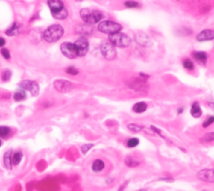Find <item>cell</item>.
I'll return each mask as SVG.
<instances>
[{
  "label": "cell",
  "instance_id": "obj_37",
  "mask_svg": "<svg viewBox=\"0 0 214 191\" xmlns=\"http://www.w3.org/2000/svg\"><path fill=\"white\" fill-rule=\"evenodd\" d=\"M139 77H142V78H144V79H147V78H149V77H150V76H149V75H147V74L144 73V72H140V73H139Z\"/></svg>",
  "mask_w": 214,
  "mask_h": 191
},
{
  "label": "cell",
  "instance_id": "obj_44",
  "mask_svg": "<svg viewBox=\"0 0 214 191\" xmlns=\"http://www.w3.org/2000/svg\"><path fill=\"white\" fill-rule=\"evenodd\" d=\"M1 145H2V141H1V140H0V147H1Z\"/></svg>",
  "mask_w": 214,
  "mask_h": 191
},
{
  "label": "cell",
  "instance_id": "obj_32",
  "mask_svg": "<svg viewBox=\"0 0 214 191\" xmlns=\"http://www.w3.org/2000/svg\"><path fill=\"white\" fill-rule=\"evenodd\" d=\"M66 72L70 74V75H77L79 73V71H78V69L74 68V67H69L66 69Z\"/></svg>",
  "mask_w": 214,
  "mask_h": 191
},
{
  "label": "cell",
  "instance_id": "obj_17",
  "mask_svg": "<svg viewBox=\"0 0 214 191\" xmlns=\"http://www.w3.org/2000/svg\"><path fill=\"white\" fill-rule=\"evenodd\" d=\"M105 168V163L101 159H96L92 164V170L95 173H99L103 171Z\"/></svg>",
  "mask_w": 214,
  "mask_h": 191
},
{
  "label": "cell",
  "instance_id": "obj_13",
  "mask_svg": "<svg viewBox=\"0 0 214 191\" xmlns=\"http://www.w3.org/2000/svg\"><path fill=\"white\" fill-rule=\"evenodd\" d=\"M212 40H214V30L206 29V30H201L197 35V41L199 42H203V41H207Z\"/></svg>",
  "mask_w": 214,
  "mask_h": 191
},
{
  "label": "cell",
  "instance_id": "obj_40",
  "mask_svg": "<svg viewBox=\"0 0 214 191\" xmlns=\"http://www.w3.org/2000/svg\"><path fill=\"white\" fill-rule=\"evenodd\" d=\"M208 106L212 109V110H213L214 111V102H209L208 103Z\"/></svg>",
  "mask_w": 214,
  "mask_h": 191
},
{
  "label": "cell",
  "instance_id": "obj_12",
  "mask_svg": "<svg viewBox=\"0 0 214 191\" xmlns=\"http://www.w3.org/2000/svg\"><path fill=\"white\" fill-rule=\"evenodd\" d=\"M135 41L141 47H150L152 46V41L150 36L143 31H139L135 35Z\"/></svg>",
  "mask_w": 214,
  "mask_h": 191
},
{
  "label": "cell",
  "instance_id": "obj_19",
  "mask_svg": "<svg viewBox=\"0 0 214 191\" xmlns=\"http://www.w3.org/2000/svg\"><path fill=\"white\" fill-rule=\"evenodd\" d=\"M147 104L145 102H138L136 104L133 105V108L132 110L134 113H138V114H141V113H144L145 111H146L147 110Z\"/></svg>",
  "mask_w": 214,
  "mask_h": 191
},
{
  "label": "cell",
  "instance_id": "obj_6",
  "mask_svg": "<svg viewBox=\"0 0 214 191\" xmlns=\"http://www.w3.org/2000/svg\"><path fill=\"white\" fill-rule=\"evenodd\" d=\"M60 51L62 52V54L69 59H74L78 56L74 43L63 42L60 45Z\"/></svg>",
  "mask_w": 214,
  "mask_h": 191
},
{
  "label": "cell",
  "instance_id": "obj_45",
  "mask_svg": "<svg viewBox=\"0 0 214 191\" xmlns=\"http://www.w3.org/2000/svg\"><path fill=\"white\" fill-rule=\"evenodd\" d=\"M203 191H206V190H203Z\"/></svg>",
  "mask_w": 214,
  "mask_h": 191
},
{
  "label": "cell",
  "instance_id": "obj_28",
  "mask_svg": "<svg viewBox=\"0 0 214 191\" xmlns=\"http://www.w3.org/2000/svg\"><path fill=\"white\" fill-rule=\"evenodd\" d=\"M182 66L185 69L189 70V71H192L194 69V64H193L192 61L190 59H186L183 61L182 62Z\"/></svg>",
  "mask_w": 214,
  "mask_h": 191
},
{
  "label": "cell",
  "instance_id": "obj_39",
  "mask_svg": "<svg viewBox=\"0 0 214 191\" xmlns=\"http://www.w3.org/2000/svg\"><path fill=\"white\" fill-rule=\"evenodd\" d=\"M5 45V40L3 37H0V47H4Z\"/></svg>",
  "mask_w": 214,
  "mask_h": 191
},
{
  "label": "cell",
  "instance_id": "obj_16",
  "mask_svg": "<svg viewBox=\"0 0 214 191\" xmlns=\"http://www.w3.org/2000/svg\"><path fill=\"white\" fill-rule=\"evenodd\" d=\"M191 115L193 118H200L202 115V111H201V106L199 105V103L197 101L193 102L191 107Z\"/></svg>",
  "mask_w": 214,
  "mask_h": 191
},
{
  "label": "cell",
  "instance_id": "obj_35",
  "mask_svg": "<svg viewBox=\"0 0 214 191\" xmlns=\"http://www.w3.org/2000/svg\"><path fill=\"white\" fill-rule=\"evenodd\" d=\"M1 54H2V56L4 57L5 59H9L10 58V53H9V50H7V49H2L1 50Z\"/></svg>",
  "mask_w": 214,
  "mask_h": 191
},
{
  "label": "cell",
  "instance_id": "obj_26",
  "mask_svg": "<svg viewBox=\"0 0 214 191\" xmlns=\"http://www.w3.org/2000/svg\"><path fill=\"white\" fill-rule=\"evenodd\" d=\"M128 129L131 132H134V133H138V132H141L142 130L144 129V126H142L140 125L134 123H130L128 125Z\"/></svg>",
  "mask_w": 214,
  "mask_h": 191
},
{
  "label": "cell",
  "instance_id": "obj_5",
  "mask_svg": "<svg viewBox=\"0 0 214 191\" xmlns=\"http://www.w3.org/2000/svg\"><path fill=\"white\" fill-rule=\"evenodd\" d=\"M100 50L102 52V55L105 59L111 61L113 60L117 56V51L116 47L112 44L109 41H104L100 47Z\"/></svg>",
  "mask_w": 214,
  "mask_h": 191
},
{
  "label": "cell",
  "instance_id": "obj_22",
  "mask_svg": "<svg viewBox=\"0 0 214 191\" xmlns=\"http://www.w3.org/2000/svg\"><path fill=\"white\" fill-rule=\"evenodd\" d=\"M26 97L25 90L23 89H19L16 90V92L13 94V99L15 101H21L23 99H25Z\"/></svg>",
  "mask_w": 214,
  "mask_h": 191
},
{
  "label": "cell",
  "instance_id": "obj_30",
  "mask_svg": "<svg viewBox=\"0 0 214 191\" xmlns=\"http://www.w3.org/2000/svg\"><path fill=\"white\" fill-rule=\"evenodd\" d=\"M10 129L7 126H0V136L1 137H5L9 134Z\"/></svg>",
  "mask_w": 214,
  "mask_h": 191
},
{
  "label": "cell",
  "instance_id": "obj_34",
  "mask_svg": "<svg viewBox=\"0 0 214 191\" xmlns=\"http://www.w3.org/2000/svg\"><path fill=\"white\" fill-rule=\"evenodd\" d=\"M11 77V72L9 70H5L4 72H3V75H2V79L4 81H9V78Z\"/></svg>",
  "mask_w": 214,
  "mask_h": 191
},
{
  "label": "cell",
  "instance_id": "obj_4",
  "mask_svg": "<svg viewBox=\"0 0 214 191\" xmlns=\"http://www.w3.org/2000/svg\"><path fill=\"white\" fill-rule=\"evenodd\" d=\"M122 26L119 23H117L115 21L112 20H104L99 23L98 29L100 32L104 33V34L113 35L120 32L122 30Z\"/></svg>",
  "mask_w": 214,
  "mask_h": 191
},
{
  "label": "cell",
  "instance_id": "obj_33",
  "mask_svg": "<svg viewBox=\"0 0 214 191\" xmlns=\"http://www.w3.org/2000/svg\"><path fill=\"white\" fill-rule=\"evenodd\" d=\"M93 146H94V145L91 144V143L82 145V146H81V152H82V153H83V154H86V153H87V152H88V151H89L91 148H92V147H93Z\"/></svg>",
  "mask_w": 214,
  "mask_h": 191
},
{
  "label": "cell",
  "instance_id": "obj_21",
  "mask_svg": "<svg viewBox=\"0 0 214 191\" xmlns=\"http://www.w3.org/2000/svg\"><path fill=\"white\" fill-rule=\"evenodd\" d=\"M52 16L56 19V20H65L66 19L68 16V10L64 8L62 9L59 12H56V13H51Z\"/></svg>",
  "mask_w": 214,
  "mask_h": 191
},
{
  "label": "cell",
  "instance_id": "obj_24",
  "mask_svg": "<svg viewBox=\"0 0 214 191\" xmlns=\"http://www.w3.org/2000/svg\"><path fill=\"white\" fill-rule=\"evenodd\" d=\"M214 141V132H208L206 133L205 135L201 136L200 138V141L202 143H208V142H212Z\"/></svg>",
  "mask_w": 214,
  "mask_h": 191
},
{
  "label": "cell",
  "instance_id": "obj_3",
  "mask_svg": "<svg viewBox=\"0 0 214 191\" xmlns=\"http://www.w3.org/2000/svg\"><path fill=\"white\" fill-rule=\"evenodd\" d=\"M108 41L114 47H119V48H126L129 47V45L131 44V39L129 38V36L122 32L109 35Z\"/></svg>",
  "mask_w": 214,
  "mask_h": 191
},
{
  "label": "cell",
  "instance_id": "obj_8",
  "mask_svg": "<svg viewBox=\"0 0 214 191\" xmlns=\"http://www.w3.org/2000/svg\"><path fill=\"white\" fill-rule=\"evenodd\" d=\"M129 87L132 89H133L135 92H139V93H145L148 90V85L146 83L145 79L142 78L140 77H136L134 80H133L131 83Z\"/></svg>",
  "mask_w": 214,
  "mask_h": 191
},
{
  "label": "cell",
  "instance_id": "obj_36",
  "mask_svg": "<svg viewBox=\"0 0 214 191\" xmlns=\"http://www.w3.org/2000/svg\"><path fill=\"white\" fill-rule=\"evenodd\" d=\"M150 129L152 130V132H154V134H158L159 136H161V137L164 138V136H163L162 134H161V131H160V129H158L157 127H155V126H150Z\"/></svg>",
  "mask_w": 214,
  "mask_h": 191
},
{
  "label": "cell",
  "instance_id": "obj_18",
  "mask_svg": "<svg viewBox=\"0 0 214 191\" xmlns=\"http://www.w3.org/2000/svg\"><path fill=\"white\" fill-rule=\"evenodd\" d=\"M20 30V25L19 23H13L11 27H9L8 30L5 31V34L9 36H14L16 35L19 34Z\"/></svg>",
  "mask_w": 214,
  "mask_h": 191
},
{
  "label": "cell",
  "instance_id": "obj_2",
  "mask_svg": "<svg viewBox=\"0 0 214 191\" xmlns=\"http://www.w3.org/2000/svg\"><path fill=\"white\" fill-rule=\"evenodd\" d=\"M81 20L87 25H94L99 23L103 18V14L98 9H82L80 11Z\"/></svg>",
  "mask_w": 214,
  "mask_h": 191
},
{
  "label": "cell",
  "instance_id": "obj_25",
  "mask_svg": "<svg viewBox=\"0 0 214 191\" xmlns=\"http://www.w3.org/2000/svg\"><path fill=\"white\" fill-rule=\"evenodd\" d=\"M23 153L22 152H16L12 155V162L14 165H18L22 160Z\"/></svg>",
  "mask_w": 214,
  "mask_h": 191
},
{
  "label": "cell",
  "instance_id": "obj_38",
  "mask_svg": "<svg viewBox=\"0 0 214 191\" xmlns=\"http://www.w3.org/2000/svg\"><path fill=\"white\" fill-rule=\"evenodd\" d=\"M159 180H161V181H167V182H171V181H173V178H160Z\"/></svg>",
  "mask_w": 214,
  "mask_h": 191
},
{
  "label": "cell",
  "instance_id": "obj_43",
  "mask_svg": "<svg viewBox=\"0 0 214 191\" xmlns=\"http://www.w3.org/2000/svg\"><path fill=\"white\" fill-rule=\"evenodd\" d=\"M139 191H147V189H139Z\"/></svg>",
  "mask_w": 214,
  "mask_h": 191
},
{
  "label": "cell",
  "instance_id": "obj_23",
  "mask_svg": "<svg viewBox=\"0 0 214 191\" xmlns=\"http://www.w3.org/2000/svg\"><path fill=\"white\" fill-rule=\"evenodd\" d=\"M124 162L126 166H128V168H135L140 164V162L137 160H135L134 158H133L132 157H126L124 159Z\"/></svg>",
  "mask_w": 214,
  "mask_h": 191
},
{
  "label": "cell",
  "instance_id": "obj_31",
  "mask_svg": "<svg viewBox=\"0 0 214 191\" xmlns=\"http://www.w3.org/2000/svg\"><path fill=\"white\" fill-rule=\"evenodd\" d=\"M124 4L127 8H129V9L137 8L138 6H139V3L136 2V1H125Z\"/></svg>",
  "mask_w": 214,
  "mask_h": 191
},
{
  "label": "cell",
  "instance_id": "obj_10",
  "mask_svg": "<svg viewBox=\"0 0 214 191\" xmlns=\"http://www.w3.org/2000/svg\"><path fill=\"white\" fill-rule=\"evenodd\" d=\"M20 88L23 89L24 90H29L30 91V93L32 95L36 96L39 93V85L36 82L34 81H30V80H24L22 81L21 83H19Z\"/></svg>",
  "mask_w": 214,
  "mask_h": 191
},
{
  "label": "cell",
  "instance_id": "obj_11",
  "mask_svg": "<svg viewBox=\"0 0 214 191\" xmlns=\"http://www.w3.org/2000/svg\"><path fill=\"white\" fill-rule=\"evenodd\" d=\"M54 87L58 92L66 93L73 89V83L66 80H56L54 82Z\"/></svg>",
  "mask_w": 214,
  "mask_h": 191
},
{
  "label": "cell",
  "instance_id": "obj_14",
  "mask_svg": "<svg viewBox=\"0 0 214 191\" xmlns=\"http://www.w3.org/2000/svg\"><path fill=\"white\" fill-rule=\"evenodd\" d=\"M48 6L51 10V13H56L59 12L62 9H64V4L62 1L60 0H49L47 1Z\"/></svg>",
  "mask_w": 214,
  "mask_h": 191
},
{
  "label": "cell",
  "instance_id": "obj_27",
  "mask_svg": "<svg viewBox=\"0 0 214 191\" xmlns=\"http://www.w3.org/2000/svg\"><path fill=\"white\" fill-rule=\"evenodd\" d=\"M139 144V140L136 137L130 138L127 141V147L129 148H133V147H137Z\"/></svg>",
  "mask_w": 214,
  "mask_h": 191
},
{
  "label": "cell",
  "instance_id": "obj_7",
  "mask_svg": "<svg viewBox=\"0 0 214 191\" xmlns=\"http://www.w3.org/2000/svg\"><path fill=\"white\" fill-rule=\"evenodd\" d=\"M74 45L77 49L78 56H84L86 55L88 48H89V43L85 36H81L78 40H77L74 43Z\"/></svg>",
  "mask_w": 214,
  "mask_h": 191
},
{
  "label": "cell",
  "instance_id": "obj_9",
  "mask_svg": "<svg viewBox=\"0 0 214 191\" xmlns=\"http://www.w3.org/2000/svg\"><path fill=\"white\" fill-rule=\"evenodd\" d=\"M197 177L201 181L214 183V168H205L198 171Z\"/></svg>",
  "mask_w": 214,
  "mask_h": 191
},
{
  "label": "cell",
  "instance_id": "obj_15",
  "mask_svg": "<svg viewBox=\"0 0 214 191\" xmlns=\"http://www.w3.org/2000/svg\"><path fill=\"white\" fill-rule=\"evenodd\" d=\"M192 57L201 65H205L207 61V54L205 51H193Z\"/></svg>",
  "mask_w": 214,
  "mask_h": 191
},
{
  "label": "cell",
  "instance_id": "obj_29",
  "mask_svg": "<svg viewBox=\"0 0 214 191\" xmlns=\"http://www.w3.org/2000/svg\"><path fill=\"white\" fill-rule=\"evenodd\" d=\"M213 123H214V115L208 116V117L203 121V123H202V127L203 128L208 127V126H210Z\"/></svg>",
  "mask_w": 214,
  "mask_h": 191
},
{
  "label": "cell",
  "instance_id": "obj_42",
  "mask_svg": "<svg viewBox=\"0 0 214 191\" xmlns=\"http://www.w3.org/2000/svg\"><path fill=\"white\" fill-rule=\"evenodd\" d=\"M124 188H125V185L123 184V185H121V186L119 187V189H118V191H124Z\"/></svg>",
  "mask_w": 214,
  "mask_h": 191
},
{
  "label": "cell",
  "instance_id": "obj_1",
  "mask_svg": "<svg viewBox=\"0 0 214 191\" xmlns=\"http://www.w3.org/2000/svg\"><path fill=\"white\" fill-rule=\"evenodd\" d=\"M64 35V29L60 25H52L44 31L43 38L49 43L59 41Z\"/></svg>",
  "mask_w": 214,
  "mask_h": 191
},
{
  "label": "cell",
  "instance_id": "obj_20",
  "mask_svg": "<svg viewBox=\"0 0 214 191\" xmlns=\"http://www.w3.org/2000/svg\"><path fill=\"white\" fill-rule=\"evenodd\" d=\"M4 162L5 167L8 169H12V150H9L8 152H6L4 156Z\"/></svg>",
  "mask_w": 214,
  "mask_h": 191
},
{
  "label": "cell",
  "instance_id": "obj_41",
  "mask_svg": "<svg viewBox=\"0 0 214 191\" xmlns=\"http://www.w3.org/2000/svg\"><path fill=\"white\" fill-rule=\"evenodd\" d=\"M183 111H184V109H183V107H181V108L177 110V113H178V114H181V113L183 112Z\"/></svg>",
  "mask_w": 214,
  "mask_h": 191
}]
</instances>
